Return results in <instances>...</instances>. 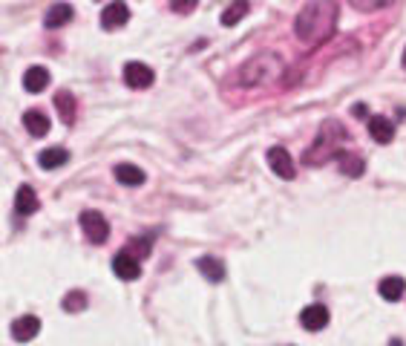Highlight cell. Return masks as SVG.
Instances as JSON below:
<instances>
[{
	"label": "cell",
	"mask_w": 406,
	"mask_h": 346,
	"mask_svg": "<svg viewBox=\"0 0 406 346\" xmlns=\"http://www.w3.org/2000/svg\"><path fill=\"white\" fill-rule=\"evenodd\" d=\"M199 0H170V9L179 12V14H190L193 9H196Z\"/></svg>",
	"instance_id": "obj_24"
},
{
	"label": "cell",
	"mask_w": 406,
	"mask_h": 346,
	"mask_svg": "<svg viewBox=\"0 0 406 346\" xmlns=\"http://www.w3.org/2000/svg\"><path fill=\"white\" fill-rule=\"evenodd\" d=\"M337 26V0H308L297 12L294 35L303 43H323Z\"/></svg>",
	"instance_id": "obj_1"
},
{
	"label": "cell",
	"mask_w": 406,
	"mask_h": 346,
	"mask_svg": "<svg viewBox=\"0 0 406 346\" xmlns=\"http://www.w3.org/2000/svg\"><path fill=\"white\" fill-rule=\"evenodd\" d=\"M337 162H340V171L349 176H360L366 171V162L360 156H352V153H337Z\"/></svg>",
	"instance_id": "obj_21"
},
{
	"label": "cell",
	"mask_w": 406,
	"mask_h": 346,
	"mask_svg": "<svg viewBox=\"0 0 406 346\" xmlns=\"http://www.w3.org/2000/svg\"><path fill=\"white\" fill-rule=\"evenodd\" d=\"M72 14H75V9L69 3H52L47 9V14H43V23H47L49 29H61L64 23L72 21Z\"/></svg>",
	"instance_id": "obj_13"
},
{
	"label": "cell",
	"mask_w": 406,
	"mask_h": 346,
	"mask_svg": "<svg viewBox=\"0 0 406 346\" xmlns=\"http://www.w3.org/2000/svg\"><path fill=\"white\" fill-rule=\"evenodd\" d=\"M392 346H403V343H401V340H392Z\"/></svg>",
	"instance_id": "obj_27"
},
{
	"label": "cell",
	"mask_w": 406,
	"mask_h": 346,
	"mask_svg": "<svg viewBox=\"0 0 406 346\" xmlns=\"http://www.w3.org/2000/svg\"><path fill=\"white\" fill-rule=\"evenodd\" d=\"M113 272L122 280H139L142 277V263H139V257H133L130 251H122V254H115L113 257Z\"/></svg>",
	"instance_id": "obj_7"
},
{
	"label": "cell",
	"mask_w": 406,
	"mask_h": 346,
	"mask_svg": "<svg viewBox=\"0 0 406 346\" xmlns=\"http://www.w3.org/2000/svg\"><path fill=\"white\" fill-rule=\"evenodd\" d=\"M115 179H118V185H127V188H139L144 185V171L142 168H135V164L130 162H122V164H115Z\"/></svg>",
	"instance_id": "obj_12"
},
{
	"label": "cell",
	"mask_w": 406,
	"mask_h": 346,
	"mask_svg": "<svg viewBox=\"0 0 406 346\" xmlns=\"http://www.w3.org/2000/svg\"><path fill=\"white\" fill-rule=\"evenodd\" d=\"M81 231L84 237L89 239V243H107V237H110V222L104 219V214H98V210H84L81 214Z\"/></svg>",
	"instance_id": "obj_3"
},
{
	"label": "cell",
	"mask_w": 406,
	"mask_h": 346,
	"mask_svg": "<svg viewBox=\"0 0 406 346\" xmlns=\"http://www.w3.org/2000/svg\"><path fill=\"white\" fill-rule=\"evenodd\" d=\"M61 306H64V312H81V309H87V294L84 292H69Z\"/></svg>",
	"instance_id": "obj_23"
},
{
	"label": "cell",
	"mask_w": 406,
	"mask_h": 346,
	"mask_svg": "<svg viewBox=\"0 0 406 346\" xmlns=\"http://www.w3.org/2000/svg\"><path fill=\"white\" fill-rule=\"evenodd\" d=\"M14 208H18L21 217H29L38 210V193L29 188V185H21L18 188V197H14Z\"/></svg>",
	"instance_id": "obj_17"
},
{
	"label": "cell",
	"mask_w": 406,
	"mask_h": 346,
	"mask_svg": "<svg viewBox=\"0 0 406 346\" xmlns=\"http://www.w3.org/2000/svg\"><path fill=\"white\" fill-rule=\"evenodd\" d=\"M38 332H41V321L35 318V314H23V318H18L12 323V338L14 340H32Z\"/></svg>",
	"instance_id": "obj_10"
},
{
	"label": "cell",
	"mask_w": 406,
	"mask_h": 346,
	"mask_svg": "<svg viewBox=\"0 0 406 346\" xmlns=\"http://www.w3.org/2000/svg\"><path fill=\"white\" fill-rule=\"evenodd\" d=\"M64 162H69V150H64V147H47L38 153V164L43 171H55V168H61Z\"/></svg>",
	"instance_id": "obj_15"
},
{
	"label": "cell",
	"mask_w": 406,
	"mask_h": 346,
	"mask_svg": "<svg viewBox=\"0 0 406 346\" xmlns=\"http://www.w3.org/2000/svg\"><path fill=\"white\" fill-rule=\"evenodd\" d=\"M403 69H406V50H403Z\"/></svg>",
	"instance_id": "obj_26"
},
{
	"label": "cell",
	"mask_w": 406,
	"mask_h": 346,
	"mask_svg": "<svg viewBox=\"0 0 406 346\" xmlns=\"http://www.w3.org/2000/svg\"><path fill=\"white\" fill-rule=\"evenodd\" d=\"M248 9H251V3L248 0H234V3L222 12V26H234V23H239L248 14Z\"/></svg>",
	"instance_id": "obj_19"
},
{
	"label": "cell",
	"mask_w": 406,
	"mask_h": 346,
	"mask_svg": "<svg viewBox=\"0 0 406 346\" xmlns=\"http://www.w3.org/2000/svg\"><path fill=\"white\" fill-rule=\"evenodd\" d=\"M349 3L357 9V12H381L386 6H392L395 0H349Z\"/></svg>",
	"instance_id": "obj_22"
},
{
	"label": "cell",
	"mask_w": 406,
	"mask_h": 346,
	"mask_svg": "<svg viewBox=\"0 0 406 346\" xmlns=\"http://www.w3.org/2000/svg\"><path fill=\"white\" fill-rule=\"evenodd\" d=\"M196 268H199V272H202L210 283H222V280H225V263H222L219 257H207V254H205V257L196 260Z\"/></svg>",
	"instance_id": "obj_16"
},
{
	"label": "cell",
	"mask_w": 406,
	"mask_h": 346,
	"mask_svg": "<svg viewBox=\"0 0 406 346\" xmlns=\"http://www.w3.org/2000/svg\"><path fill=\"white\" fill-rule=\"evenodd\" d=\"M153 81H156V72L150 69L147 64L130 61V64L124 67V84H127V87H133V89H147V87H153Z\"/></svg>",
	"instance_id": "obj_4"
},
{
	"label": "cell",
	"mask_w": 406,
	"mask_h": 346,
	"mask_svg": "<svg viewBox=\"0 0 406 346\" xmlns=\"http://www.w3.org/2000/svg\"><path fill=\"white\" fill-rule=\"evenodd\" d=\"M369 133H372V139L378 144H389L395 139V125L389 122L386 116H372L369 118Z\"/></svg>",
	"instance_id": "obj_9"
},
{
	"label": "cell",
	"mask_w": 406,
	"mask_h": 346,
	"mask_svg": "<svg viewBox=\"0 0 406 346\" xmlns=\"http://www.w3.org/2000/svg\"><path fill=\"white\" fill-rule=\"evenodd\" d=\"M378 292H381V297H383V300H389V303H395V300H401V297H403L406 283H403V277H383V280H381V285H378Z\"/></svg>",
	"instance_id": "obj_18"
},
{
	"label": "cell",
	"mask_w": 406,
	"mask_h": 346,
	"mask_svg": "<svg viewBox=\"0 0 406 346\" xmlns=\"http://www.w3.org/2000/svg\"><path fill=\"white\" fill-rule=\"evenodd\" d=\"M23 127L32 133V136H47L49 133V116L43 110H26L23 113Z\"/></svg>",
	"instance_id": "obj_14"
},
{
	"label": "cell",
	"mask_w": 406,
	"mask_h": 346,
	"mask_svg": "<svg viewBox=\"0 0 406 346\" xmlns=\"http://www.w3.org/2000/svg\"><path fill=\"white\" fill-rule=\"evenodd\" d=\"M268 164H271V171H274L277 176H282V179H294V173H297V164H294L291 153L285 147H271L268 150Z\"/></svg>",
	"instance_id": "obj_5"
},
{
	"label": "cell",
	"mask_w": 406,
	"mask_h": 346,
	"mask_svg": "<svg viewBox=\"0 0 406 346\" xmlns=\"http://www.w3.org/2000/svg\"><path fill=\"white\" fill-rule=\"evenodd\" d=\"M43 87H49V69L47 67H29L23 72V89L26 93H43Z\"/></svg>",
	"instance_id": "obj_11"
},
{
	"label": "cell",
	"mask_w": 406,
	"mask_h": 346,
	"mask_svg": "<svg viewBox=\"0 0 406 346\" xmlns=\"http://www.w3.org/2000/svg\"><path fill=\"white\" fill-rule=\"evenodd\" d=\"M127 21H130V9H127L124 0H113V3H107L104 12H101V26L104 29H122Z\"/></svg>",
	"instance_id": "obj_6"
},
{
	"label": "cell",
	"mask_w": 406,
	"mask_h": 346,
	"mask_svg": "<svg viewBox=\"0 0 406 346\" xmlns=\"http://www.w3.org/2000/svg\"><path fill=\"white\" fill-rule=\"evenodd\" d=\"M282 72V61L277 55L271 52H262L257 58H251L248 64H243V69H239V84L243 87H265L277 78V75Z\"/></svg>",
	"instance_id": "obj_2"
},
{
	"label": "cell",
	"mask_w": 406,
	"mask_h": 346,
	"mask_svg": "<svg viewBox=\"0 0 406 346\" xmlns=\"http://www.w3.org/2000/svg\"><path fill=\"white\" fill-rule=\"evenodd\" d=\"M354 113H357V118H366L363 113H369V107H363V104H354Z\"/></svg>",
	"instance_id": "obj_25"
},
{
	"label": "cell",
	"mask_w": 406,
	"mask_h": 346,
	"mask_svg": "<svg viewBox=\"0 0 406 346\" xmlns=\"http://www.w3.org/2000/svg\"><path fill=\"white\" fill-rule=\"evenodd\" d=\"M55 107H58V113H61V118L67 125H72L75 122V98H72V93H58L55 96Z\"/></svg>",
	"instance_id": "obj_20"
},
{
	"label": "cell",
	"mask_w": 406,
	"mask_h": 346,
	"mask_svg": "<svg viewBox=\"0 0 406 346\" xmlns=\"http://www.w3.org/2000/svg\"><path fill=\"white\" fill-rule=\"evenodd\" d=\"M300 323H303V329H308V332H320V329L328 326V309L320 303H311L300 312Z\"/></svg>",
	"instance_id": "obj_8"
}]
</instances>
